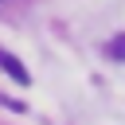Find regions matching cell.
I'll list each match as a JSON object with an SVG mask.
<instances>
[{"label": "cell", "mask_w": 125, "mask_h": 125, "mask_svg": "<svg viewBox=\"0 0 125 125\" xmlns=\"http://www.w3.org/2000/svg\"><path fill=\"white\" fill-rule=\"evenodd\" d=\"M105 51H109V59H117V62H125V35H113Z\"/></svg>", "instance_id": "2"}, {"label": "cell", "mask_w": 125, "mask_h": 125, "mask_svg": "<svg viewBox=\"0 0 125 125\" xmlns=\"http://www.w3.org/2000/svg\"><path fill=\"white\" fill-rule=\"evenodd\" d=\"M0 70H4L8 78H16L20 86H27V82H31V74L23 70V62H20V59H16L12 51H0Z\"/></svg>", "instance_id": "1"}]
</instances>
